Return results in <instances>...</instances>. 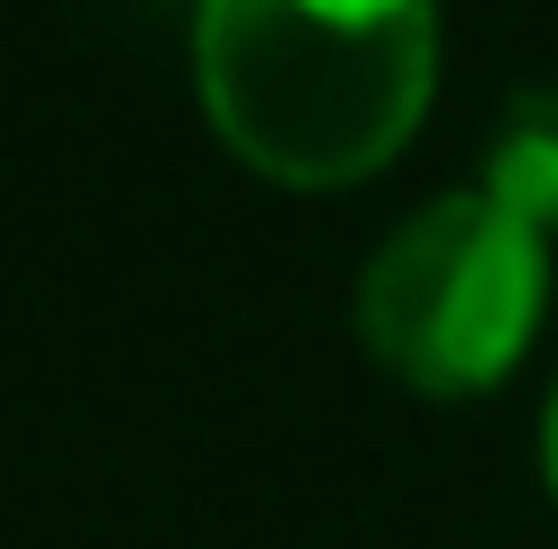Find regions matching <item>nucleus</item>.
Returning <instances> with one entry per match:
<instances>
[{
    "label": "nucleus",
    "instance_id": "nucleus-1",
    "mask_svg": "<svg viewBox=\"0 0 558 549\" xmlns=\"http://www.w3.org/2000/svg\"><path fill=\"white\" fill-rule=\"evenodd\" d=\"M193 83L247 174L348 193L422 129L439 0H193Z\"/></svg>",
    "mask_w": 558,
    "mask_h": 549
},
{
    "label": "nucleus",
    "instance_id": "nucleus-2",
    "mask_svg": "<svg viewBox=\"0 0 558 549\" xmlns=\"http://www.w3.org/2000/svg\"><path fill=\"white\" fill-rule=\"evenodd\" d=\"M549 312V239L485 193L422 202L357 274V339L430 403L495 394Z\"/></svg>",
    "mask_w": 558,
    "mask_h": 549
},
{
    "label": "nucleus",
    "instance_id": "nucleus-3",
    "mask_svg": "<svg viewBox=\"0 0 558 549\" xmlns=\"http://www.w3.org/2000/svg\"><path fill=\"white\" fill-rule=\"evenodd\" d=\"M485 202H504L522 229H558V83H531L504 101L495 137H485Z\"/></svg>",
    "mask_w": 558,
    "mask_h": 549
},
{
    "label": "nucleus",
    "instance_id": "nucleus-4",
    "mask_svg": "<svg viewBox=\"0 0 558 549\" xmlns=\"http://www.w3.org/2000/svg\"><path fill=\"white\" fill-rule=\"evenodd\" d=\"M541 486L558 503V385H549V403H541Z\"/></svg>",
    "mask_w": 558,
    "mask_h": 549
}]
</instances>
